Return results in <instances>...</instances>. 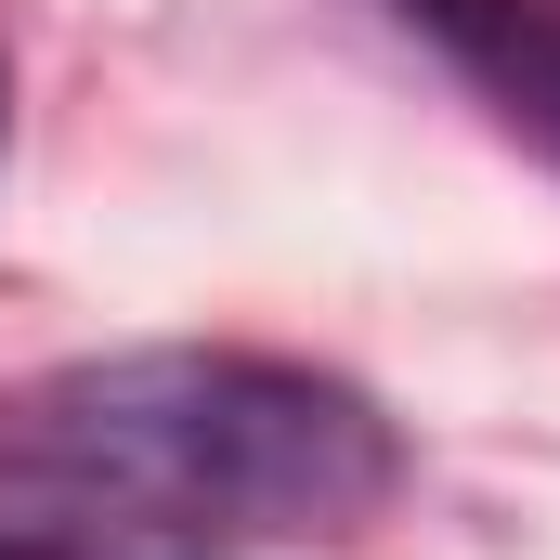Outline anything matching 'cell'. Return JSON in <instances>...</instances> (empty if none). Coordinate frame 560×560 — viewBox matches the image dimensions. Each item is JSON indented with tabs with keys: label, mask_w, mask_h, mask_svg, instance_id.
<instances>
[{
	"label": "cell",
	"mask_w": 560,
	"mask_h": 560,
	"mask_svg": "<svg viewBox=\"0 0 560 560\" xmlns=\"http://www.w3.org/2000/svg\"><path fill=\"white\" fill-rule=\"evenodd\" d=\"M0 482L131 535H365L405 482V443L326 365L143 339L26 378L0 405Z\"/></svg>",
	"instance_id": "6da1fadb"
},
{
	"label": "cell",
	"mask_w": 560,
	"mask_h": 560,
	"mask_svg": "<svg viewBox=\"0 0 560 560\" xmlns=\"http://www.w3.org/2000/svg\"><path fill=\"white\" fill-rule=\"evenodd\" d=\"M405 26H430L443 66H469L495 118L535 156H560V0H405Z\"/></svg>",
	"instance_id": "7a4b0ae2"
}]
</instances>
